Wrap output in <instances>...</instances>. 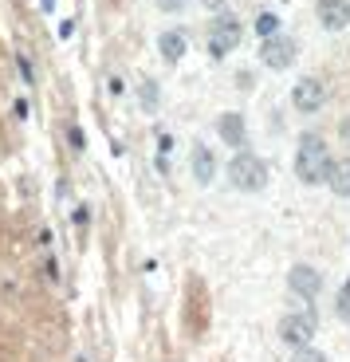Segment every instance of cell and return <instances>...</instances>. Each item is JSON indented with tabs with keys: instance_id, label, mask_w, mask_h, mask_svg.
Returning a JSON list of instances; mask_svg holds the SVG:
<instances>
[{
	"instance_id": "6da1fadb",
	"label": "cell",
	"mask_w": 350,
	"mask_h": 362,
	"mask_svg": "<svg viewBox=\"0 0 350 362\" xmlns=\"http://www.w3.org/2000/svg\"><path fill=\"white\" fill-rule=\"evenodd\" d=\"M331 154H327V142L319 134H303L296 150V177L303 185H327L331 177Z\"/></svg>"
},
{
	"instance_id": "7a4b0ae2",
	"label": "cell",
	"mask_w": 350,
	"mask_h": 362,
	"mask_svg": "<svg viewBox=\"0 0 350 362\" xmlns=\"http://www.w3.org/2000/svg\"><path fill=\"white\" fill-rule=\"evenodd\" d=\"M228 181H233L240 193H260L264 185H268V165L256 154H244L240 150V154L228 162Z\"/></svg>"
},
{
	"instance_id": "3957f363",
	"label": "cell",
	"mask_w": 350,
	"mask_h": 362,
	"mask_svg": "<svg viewBox=\"0 0 350 362\" xmlns=\"http://www.w3.org/2000/svg\"><path fill=\"white\" fill-rule=\"evenodd\" d=\"M311 335H315V308L311 311H291V315L279 319V339L296 351H307L311 346Z\"/></svg>"
},
{
	"instance_id": "277c9868",
	"label": "cell",
	"mask_w": 350,
	"mask_h": 362,
	"mask_svg": "<svg viewBox=\"0 0 350 362\" xmlns=\"http://www.w3.org/2000/svg\"><path fill=\"white\" fill-rule=\"evenodd\" d=\"M240 20L233 16H216L213 28H209V52H213V59H225L228 52H233L236 44H240Z\"/></svg>"
},
{
	"instance_id": "5b68a950",
	"label": "cell",
	"mask_w": 350,
	"mask_h": 362,
	"mask_svg": "<svg viewBox=\"0 0 350 362\" xmlns=\"http://www.w3.org/2000/svg\"><path fill=\"white\" fill-rule=\"evenodd\" d=\"M323 103H327V83L315 79V75L299 79L296 90H291V107H296L299 115H315V110H323Z\"/></svg>"
},
{
	"instance_id": "8992f818",
	"label": "cell",
	"mask_w": 350,
	"mask_h": 362,
	"mask_svg": "<svg viewBox=\"0 0 350 362\" xmlns=\"http://www.w3.org/2000/svg\"><path fill=\"white\" fill-rule=\"evenodd\" d=\"M288 288H291V296L315 303V296L323 291V272L311 268V264H296V268L288 272Z\"/></svg>"
},
{
	"instance_id": "52a82bcc",
	"label": "cell",
	"mask_w": 350,
	"mask_h": 362,
	"mask_svg": "<svg viewBox=\"0 0 350 362\" xmlns=\"http://www.w3.org/2000/svg\"><path fill=\"white\" fill-rule=\"evenodd\" d=\"M260 59L272 67V71H284V67H291V64H296V40H291V36H272V40H264Z\"/></svg>"
},
{
	"instance_id": "ba28073f",
	"label": "cell",
	"mask_w": 350,
	"mask_h": 362,
	"mask_svg": "<svg viewBox=\"0 0 350 362\" xmlns=\"http://www.w3.org/2000/svg\"><path fill=\"white\" fill-rule=\"evenodd\" d=\"M315 16H319V24H323L327 32H342V28L350 24V0H319Z\"/></svg>"
},
{
	"instance_id": "9c48e42d",
	"label": "cell",
	"mask_w": 350,
	"mask_h": 362,
	"mask_svg": "<svg viewBox=\"0 0 350 362\" xmlns=\"http://www.w3.org/2000/svg\"><path fill=\"white\" fill-rule=\"evenodd\" d=\"M158 47H162V59H165V64H181V55H185V47H189V36L181 32V28H170V32H162Z\"/></svg>"
},
{
	"instance_id": "30bf717a",
	"label": "cell",
	"mask_w": 350,
	"mask_h": 362,
	"mask_svg": "<svg viewBox=\"0 0 350 362\" xmlns=\"http://www.w3.org/2000/svg\"><path fill=\"white\" fill-rule=\"evenodd\" d=\"M213 173H216L213 150H209L205 142H197V146H193V177H197L201 185H209V181H213Z\"/></svg>"
},
{
	"instance_id": "8fae6325",
	"label": "cell",
	"mask_w": 350,
	"mask_h": 362,
	"mask_svg": "<svg viewBox=\"0 0 350 362\" xmlns=\"http://www.w3.org/2000/svg\"><path fill=\"white\" fill-rule=\"evenodd\" d=\"M216 130H221V138H225L233 150H240L244 146V118L236 115V110H228V115H221V122H216Z\"/></svg>"
},
{
	"instance_id": "7c38bea8",
	"label": "cell",
	"mask_w": 350,
	"mask_h": 362,
	"mask_svg": "<svg viewBox=\"0 0 350 362\" xmlns=\"http://www.w3.org/2000/svg\"><path fill=\"white\" fill-rule=\"evenodd\" d=\"M327 185H331L339 197H350V158H346V162H334V165H331V177H327Z\"/></svg>"
},
{
	"instance_id": "4fadbf2b",
	"label": "cell",
	"mask_w": 350,
	"mask_h": 362,
	"mask_svg": "<svg viewBox=\"0 0 350 362\" xmlns=\"http://www.w3.org/2000/svg\"><path fill=\"white\" fill-rule=\"evenodd\" d=\"M256 32H260L264 40L279 36V16H276V12H260V20H256Z\"/></svg>"
},
{
	"instance_id": "5bb4252c",
	"label": "cell",
	"mask_w": 350,
	"mask_h": 362,
	"mask_svg": "<svg viewBox=\"0 0 350 362\" xmlns=\"http://www.w3.org/2000/svg\"><path fill=\"white\" fill-rule=\"evenodd\" d=\"M334 311H339V319L350 327V280L342 284V291H339V303H334Z\"/></svg>"
},
{
	"instance_id": "9a60e30c",
	"label": "cell",
	"mask_w": 350,
	"mask_h": 362,
	"mask_svg": "<svg viewBox=\"0 0 350 362\" xmlns=\"http://www.w3.org/2000/svg\"><path fill=\"white\" fill-rule=\"evenodd\" d=\"M142 107L146 110L158 107V83H142Z\"/></svg>"
},
{
	"instance_id": "2e32d148",
	"label": "cell",
	"mask_w": 350,
	"mask_h": 362,
	"mask_svg": "<svg viewBox=\"0 0 350 362\" xmlns=\"http://www.w3.org/2000/svg\"><path fill=\"white\" fill-rule=\"evenodd\" d=\"M296 362H327V354H319V351L307 346V351H296Z\"/></svg>"
},
{
	"instance_id": "e0dca14e",
	"label": "cell",
	"mask_w": 350,
	"mask_h": 362,
	"mask_svg": "<svg viewBox=\"0 0 350 362\" xmlns=\"http://www.w3.org/2000/svg\"><path fill=\"white\" fill-rule=\"evenodd\" d=\"M158 8L162 12H181L185 8V0H158Z\"/></svg>"
},
{
	"instance_id": "ac0fdd59",
	"label": "cell",
	"mask_w": 350,
	"mask_h": 362,
	"mask_svg": "<svg viewBox=\"0 0 350 362\" xmlns=\"http://www.w3.org/2000/svg\"><path fill=\"white\" fill-rule=\"evenodd\" d=\"M67 138H71L75 150H83V146H87V142H83V130H79V127H67Z\"/></svg>"
},
{
	"instance_id": "d6986e66",
	"label": "cell",
	"mask_w": 350,
	"mask_h": 362,
	"mask_svg": "<svg viewBox=\"0 0 350 362\" xmlns=\"http://www.w3.org/2000/svg\"><path fill=\"white\" fill-rule=\"evenodd\" d=\"M339 134H342V142L350 146V115H346V118H342V122H339Z\"/></svg>"
},
{
	"instance_id": "ffe728a7",
	"label": "cell",
	"mask_w": 350,
	"mask_h": 362,
	"mask_svg": "<svg viewBox=\"0 0 350 362\" xmlns=\"http://www.w3.org/2000/svg\"><path fill=\"white\" fill-rule=\"evenodd\" d=\"M205 8H213V12H216V8H225V0H205Z\"/></svg>"
}]
</instances>
